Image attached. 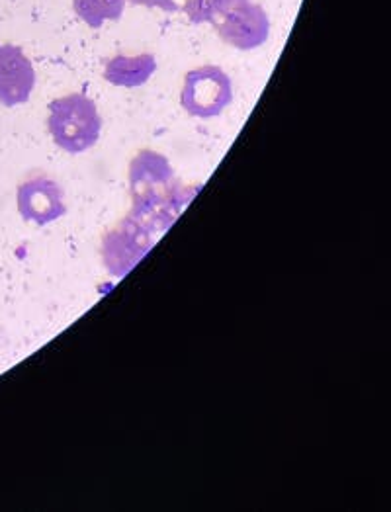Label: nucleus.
I'll list each match as a JSON object with an SVG mask.
<instances>
[{
  "instance_id": "nucleus-1",
  "label": "nucleus",
  "mask_w": 391,
  "mask_h": 512,
  "mask_svg": "<svg viewBox=\"0 0 391 512\" xmlns=\"http://www.w3.org/2000/svg\"><path fill=\"white\" fill-rule=\"evenodd\" d=\"M47 129L59 149L79 155L98 143L102 118L94 100L75 92L55 98L49 104Z\"/></svg>"
},
{
  "instance_id": "nucleus-2",
  "label": "nucleus",
  "mask_w": 391,
  "mask_h": 512,
  "mask_svg": "<svg viewBox=\"0 0 391 512\" xmlns=\"http://www.w3.org/2000/svg\"><path fill=\"white\" fill-rule=\"evenodd\" d=\"M231 102L233 83L218 65H204L186 73L180 104L190 116L200 120L218 118Z\"/></svg>"
},
{
  "instance_id": "nucleus-3",
  "label": "nucleus",
  "mask_w": 391,
  "mask_h": 512,
  "mask_svg": "<svg viewBox=\"0 0 391 512\" xmlns=\"http://www.w3.org/2000/svg\"><path fill=\"white\" fill-rule=\"evenodd\" d=\"M212 28L221 42L241 51H253L270 38V18L255 0L231 2Z\"/></svg>"
},
{
  "instance_id": "nucleus-4",
  "label": "nucleus",
  "mask_w": 391,
  "mask_h": 512,
  "mask_svg": "<svg viewBox=\"0 0 391 512\" xmlns=\"http://www.w3.org/2000/svg\"><path fill=\"white\" fill-rule=\"evenodd\" d=\"M20 215L36 225H47L67 214L65 194L61 186L44 174L26 178L16 192Z\"/></svg>"
},
{
  "instance_id": "nucleus-5",
  "label": "nucleus",
  "mask_w": 391,
  "mask_h": 512,
  "mask_svg": "<svg viewBox=\"0 0 391 512\" xmlns=\"http://www.w3.org/2000/svg\"><path fill=\"white\" fill-rule=\"evenodd\" d=\"M36 69L22 47L0 43V104L14 108L26 104L36 88Z\"/></svg>"
},
{
  "instance_id": "nucleus-6",
  "label": "nucleus",
  "mask_w": 391,
  "mask_h": 512,
  "mask_svg": "<svg viewBox=\"0 0 391 512\" xmlns=\"http://www.w3.org/2000/svg\"><path fill=\"white\" fill-rule=\"evenodd\" d=\"M141 243L145 247H151L149 241L141 239L137 227H131L130 221L126 223V229L120 227L108 233L102 247L106 268L116 276H124L126 272H130L135 262L145 255V251H141Z\"/></svg>"
},
{
  "instance_id": "nucleus-7",
  "label": "nucleus",
  "mask_w": 391,
  "mask_h": 512,
  "mask_svg": "<svg viewBox=\"0 0 391 512\" xmlns=\"http://www.w3.org/2000/svg\"><path fill=\"white\" fill-rule=\"evenodd\" d=\"M174 172L167 157L155 151H141L135 155L130 165V184L133 196L145 192H157L173 182Z\"/></svg>"
},
{
  "instance_id": "nucleus-8",
  "label": "nucleus",
  "mask_w": 391,
  "mask_h": 512,
  "mask_svg": "<svg viewBox=\"0 0 391 512\" xmlns=\"http://www.w3.org/2000/svg\"><path fill=\"white\" fill-rule=\"evenodd\" d=\"M157 73V59L151 53L116 55L104 67V79L120 88H139Z\"/></svg>"
},
{
  "instance_id": "nucleus-9",
  "label": "nucleus",
  "mask_w": 391,
  "mask_h": 512,
  "mask_svg": "<svg viewBox=\"0 0 391 512\" xmlns=\"http://www.w3.org/2000/svg\"><path fill=\"white\" fill-rule=\"evenodd\" d=\"M130 0H73L75 14L88 28H102L106 22L120 20Z\"/></svg>"
},
{
  "instance_id": "nucleus-10",
  "label": "nucleus",
  "mask_w": 391,
  "mask_h": 512,
  "mask_svg": "<svg viewBox=\"0 0 391 512\" xmlns=\"http://www.w3.org/2000/svg\"><path fill=\"white\" fill-rule=\"evenodd\" d=\"M235 0H182L180 10L192 24H214Z\"/></svg>"
},
{
  "instance_id": "nucleus-11",
  "label": "nucleus",
  "mask_w": 391,
  "mask_h": 512,
  "mask_svg": "<svg viewBox=\"0 0 391 512\" xmlns=\"http://www.w3.org/2000/svg\"><path fill=\"white\" fill-rule=\"evenodd\" d=\"M133 6H145V8H159L165 12H178L182 6V0H130Z\"/></svg>"
}]
</instances>
